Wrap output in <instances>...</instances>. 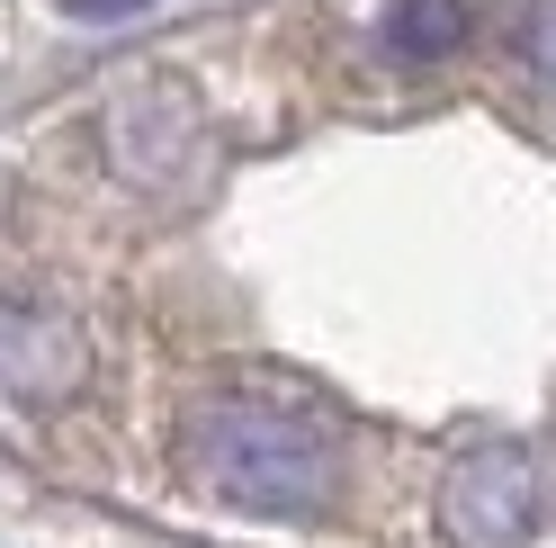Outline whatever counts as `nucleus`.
Instances as JSON below:
<instances>
[{"instance_id": "4", "label": "nucleus", "mask_w": 556, "mask_h": 548, "mask_svg": "<svg viewBox=\"0 0 556 548\" xmlns=\"http://www.w3.org/2000/svg\"><path fill=\"white\" fill-rule=\"evenodd\" d=\"M520 54L539 63V82H556V0H530V18H520Z\"/></svg>"}, {"instance_id": "1", "label": "nucleus", "mask_w": 556, "mask_h": 548, "mask_svg": "<svg viewBox=\"0 0 556 548\" xmlns=\"http://www.w3.org/2000/svg\"><path fill=\"white\" fill-rule=\"evenodd\" d=\"M189 459L206 486L252 512H315L332 486V432L288 396H216L189 423Z\"/></svg>"}, {"instance_id": "5", "label": "nucleus", "mask_w": 556, "mask_h": 548, "mask_svg": "<svg viewBox=\"0 0 556 548\" xmlns=\"http://www.w3.org/2000/svg\"><path fill=\"white\" fill-rule=\"evenodd\" d=\"M81 10H117V0H81Z\"/></svg>"}, {"instance_id": "3", "label": "nucleus", "mask_w": 556, "mask_h": 548, "mask_svg": "<svg viewBox=\"0 0 556 548\" xmlns=\"http://www.w3.org/2000/svg\"><path fill=\"white\" fill-rule=\"evenodd\" d=\"M458 37H467L458 0H395V18H387V46L395 54H448Z\"/></svg>"}, {"instance_id": "2", "label": "nucleus", "mask_w": 556, "mask_h": 548, "mask_svg": "<svg viewBox=\"0 0 556 548\" xmlns=\"http://www.w3.org/2000/svg\"><path fill=\"white\" fill-rule=\"evenodd\" d=\"M440 522H448V539H476V548L530 539L539 531V468L520 450H467L440 476Z\"/></svg>"}]
</instances>
